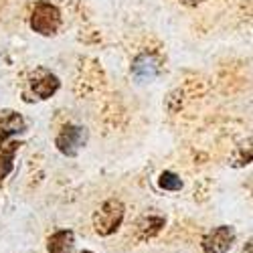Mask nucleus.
Segmentation results:
<instances>
[{
    "instance_id": "nucleus-12",
    "label": "nucleus",
    "mask_w": 253,
    "mask_h": 253,
    "mask_svg": "<svg viewBox=\"0 0 253 253\" xmlns=\"http://www.w3.org/2000/svg\"><path fill=\"white\" fill-rule=\"evenodd\" d=\"M251 142L247 140V146H239L237 148V154L231 158V166H235V168H239V166H247L249 162H251V146H249Z\"/></svg>"
},
{
    "instance_id": "nucleus-6",
    "label": "nucleus",
    "mask_w": 253,
    "mask_h": 253,
    "mask_svg": "<svg viewBox=\"0 0 253 253\" xmlns=\"http://www.w3.org/2000/svg\"><path fill=\"white\" fill-rule=\"evenodd\" d=\"M27 130V122L14 110H2L0 112V144H4L8 138L23 134Z\"/></svg>"
},
{
    "instance_id": "nucleus-2",
    "label": "nucleus",
    "mask_w": 253,
    "mask_h": 253,
    "mask_svg": "<svg viewBox=\"0 0 253 253\" xmlns=\"http://www.w3.org/2000/svg\"><path fill=\"white\" fill-rule=\"evenodd\" d=\"M29 25L41 37H53L61 27V10L49 0H39L31 10Z\"/></svg>"
},
{
    "instance_id": "nucleus-4",
    "label": "nucleus",
    "mask_w": 253,
    "mask_h": 253,
    "mask_svg": "<svg viewBox=\"0 0 253 253\" xmlns=\"http://www.w3.org/2000/svg\"><path fill=\"white\" fill-rule=\"evenodd\" d=\"M61 87V81L55 73H51L49 69L39 67L35 69V73L29 79V91L37 97V99H49L53 97Z\"/></svg>"
},
{
    "instance_id": "nucleus-3",
    "label": "nucleus",
    "mask_w": 253,
    "mask_h": 253,
    "mask_svg": "<svg viewBox=\"0 0 253 253\" xmlns=\"http://www.w3.org/2000/svg\"><path fill=\"white\" fill-rule=\"evenodd\" d=\"M87 128H83V126H77V124H67V126H63L61 132L57 134L55 138V146H57V150L61 154H65V156H77L81 148H85V144H87Z\"/></svg>"
},
{
    "instance_id": "nucleus-5",
    "label": "nucleus",
    "mask_w": 253,
    "mask_h": 253,
    "mask_svg": "<svg viewBox=\"0 0 253 253\" xmlns=\"http://www.w3.org/2000/svg\"><path fill=\"white\" fill-rule=\"evenodd\" d=\"M235 229L231 225H221V227H215L213 231L203 237V251L205 253H227L235 243Z\"/></svg>"
},
{
    "instance_id": "nucleus-9",
    "label": "nucleus",
    "mask_w": 253,
    "mask_h": 253,
    "mask_svg": "<svg viewBox=\"0 0 253 253\" xmlns=\"http://www.w3.org/2000/svg\"><path fill=\"white\" fill-rule=\"evenodd\" d=\"M164 225H166V219L162 215H146V217H142L138 227H136L138 229V239L146 241V239L156 237Z\"/></svg>"
},
{
    "instance_id": "nucleus-14",
    "label": "nucleus",
    "mask_w": 253,
    "mask_h": 253,
    "mask_svg": "<svg viewBox=\"0 0 253 253\" xmlns=\"http://www.w3.org/2000/svg\"><path fill=\"white\" fill-rule=\"evenodd\" d=\"M251 249H253V245H251V239H249V241L245 243V251H243V253H251Z\"/></svg>"
},
{
    "instance_id": "nucleus-15",
    "label": "nucleus",
    "mask_w": 253,
    "mask_h": 253,
    "mask_svg": "<svg viewBox=\"0 0 253 253\" xmlns=\"http://www.w3.org/2000/svg\"><path fill=\"white\" fill-rule=\"evenodd\" d=\"M81 253H93V251H81Z\"/></svg>"
},
{
    "instance_id": "nucleus-1",
    "label": "nucleus",
    "mask_w": 253,
    "mask_h": 253,
    "mask_svg": "<svg viewBox=\"0 0 253 253\" xmlns=\"http://www.w3.org/2000/svg\"><path fill=\"white\" fill-rule=\"evenodd\" d=\"M126 215V207L120 199L105 201L95 213H93V229L99 237H110L122 227Z\"/></svg>"
},
{
    "instance_id": "nucleus-13",
    "label": "nucleus",
    "mask_w": 253,
    "mask_h": 253,
    "mask_svg": "<svg viewBox=\"0 0 253 253\" xmlns=\"http://www.w3.org/2000/svg\"><path fill=\"white\" fill-rule=\"evenodd\" d=\"M182 4H186V6H197V4H201L203 0H180Z\"/></svg>"
},
{
    "instance_id": "nucleus-7",
    "label": "nucleus",
    "mask_w": 253,
    "mask_h": 253,
    "mask_svg": "<svg viewBox=\"0 0 253 253\" xmlns=\"http://www.w3.org/2000/svg\"><path fill=\"white\" fill-rule=\"evenodd\" d=\"M158 71H160L158 61H156L152 55H146V53L140 55V57H136L134 65H132V73H134V77L140 79V81H150V79H154V77L158 75Z\"/></svg>"
},
{
    "instance_id": "nucleus-11",
    "label": "nucleus",
    "mask_w": 253,
    "mask_h": 253,
    "mask_svg": "<svg viewBox=\"0 0 253 253\" xmlns=\"http://www.w3.org/2000/svg\"><path fill=\"white\" fill-rule=\"evenodd\" d=\"M158 186L162 188V191L176 193V191H180V188L184 186V182H182V178H180L178 174H174V172H170V170H164V172L158 176Z\"/></svg>"
},
{
    "instance_id": "nucleus-8",
    "label": "nucleus",
    "mask_w": 253,
    "mask_h": 253,
    "mask_svg": "<svg viewBox=\"0 0 253 253\" xmlns=\"http://www.w3.org/2000/svg\"><path fill=\"white\" fill-rule=\"evenodd\" d=\"M73 245H75V235H73V231H69V229L57 231V233H53L47 239L49 253H71Z\"/></svg>"
},
{
    "instance_id": "nucleus-10",
    "label": "nucleus",
    "mask_w": 253,
    "mask_h": 253,
    "mask_svg": "<svg viewBox=\"0 0 253 253\" xmlns=\"http://www.w3.org/2000/svg\"><path fill=\"white\" fill-rule=\"evenodd\" d=\"M20 142L12 140L8 144H0V182H2L10 172H12V168H14V156L20 148Z\"/></svg>"
}]
</instances>
